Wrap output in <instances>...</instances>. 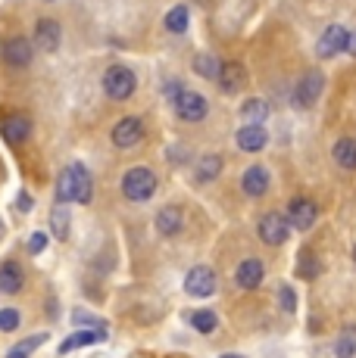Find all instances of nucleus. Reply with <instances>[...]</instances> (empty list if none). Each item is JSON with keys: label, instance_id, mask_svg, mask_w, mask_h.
<instances>
[{"label": "nucleus", "instance_id": "nucleus-1", "mask_svg": "<svg viewBox=\"0 0 356 358\" xmlns=\"http://www.w3.org/2000/svg\"><path fill=\"white\" fill-rule=\"evenodd\" d=\"M94 196V178L81 162H72L69 169L60 171L57 178V203H91Z\"/></svg>", "mask_w": 356, "mask_h": 358}, {"label": "nucleus", "instance_id": "nucleus-2", "mask_svg": "<svg viewBox=\"0 0 356 358\" xmlns=\"http://www.w3.org/2000/svg\"><path fill=\"white\" fill-rule=\"evenodd\" d=\"M156 187H160L156 175L150 169H144V165H135V169H128L122 175V196L132 199V203H147L156 194Z\"/></svg>", "mask_w": 356, "mask_h": 358}, {"label": "nucleus", "instance_id": "nucleus-3", "mask_svg": "<svg viewBox=\"0 0 356 358\" xmlns=\"http://www.w3.org/2000/svg\"><path fill=\"white\" fill-rule=\"evenodd\" d=\"M104 91L109 100H128L135 91H138V78H135V72L128 66H109L104 72Z\"/></svg>", "mask_w": 356, "mask_h": 358}, {"label": "nucleus", "instance_id": "nucleus-4", "mask_svg": "<svg viewBox=\"0 0 356 358\" xmlns=\"http://www.w3.org/2000/svg\"><path fill=\"white\" fill-rule=\"evenodd\" d=\"M219 290V278L210 265H194L184 274V293L194 296V299H207Z\"/></svg>", "mask_w": 356, "mask_h": 358}, {"label": "nucleus", "instance_id": "nucleus-5", "mask_svg": "<svg viewBox=\"0 0 356 358\" xmlns=\"http://www.w3.org/2000/svg\"><path fill=\"white\" fill-rule=\"evenodd\" d=\"M172 106H175V115L182 122H203L210 115V103L203 100L197 91H188V87H182V91H178V97L172 100Z\"/></svg>", "mask_w": 356, "mask_h": 358}, {"label": "nucleus", "instance_id": "nucleus-6", "mask_svg": "<svg viewBox=\"0 0 356 358\" xmlns=\"http://www.w3.org/2000/svg\"><path fill=\"white\" fill-rule=\"evenodd\" d=\"M322 91H325V75L319 72V69H313V72H306L303 78L297 81V87H294V106L297 109H310L316 106Z\"/></svg>", "mask_w": 356, "mask_h": 358}, {"label": "nucleus", "instance_id": "nucleus-7", "mask_svg": "<svg viewBox=\"0 0 356 358\" xmlns=\"http://www.w3.org/2000/svg\"><path fill=\"white\" fill-rule=\"evenodd\" d=\"M256 234L266 246H282L287 240V234H291V224H287V218L282 212H266L256 224Z\"/></svg>", "mask_w": 356, "mask_h": 358}, {"label": "nucleus", "instance_id": "nucleus-8", "mask_svg": "<svg viewBox=\"0 0 356 358\" xmlns=\"http://www.w3.org/2000/svg\"><path fill=\"white\" fill-rule=\"evenodd\" d=\"M287 224L291 228H297V231H310L313 224H316V218H319V206L313 203L310 196H294L291 203H287Z\"/></svg>", "mask_w": 356, "mask_h": 358}, {"label": "nucleus", "instance_id": "nucleus-9", "mask_svg": "<svg viewBox=\"0 0 356 358\" xmlns=\"http://www.w3.org/2000/svg\"><path fill=\"white\" fill-rule=\"evenodd\" d=\"M113 143L119 150H132V147H138V143L144 141V119L141 115H125V119H119L113 125Z\"/></svg>", "mask_w": 356, "mask_h": 358}, {"label": "nucleus", "instance_id": "nucleus-10", "mask_svg": "<svg viewBox=\"0 0 356 358\" xmlns=\"http://www.w3.org/2000/svg\"><path fill=\"white\" fill-rule=\"evenodd\" d=\"M347 44H350V31L344 25H328L316 44V53H319V59H334L347 50Z\"/></svg>", "mask_w": 356, "mask_h": 358}, {"label": "nucleus", "instance_id": "nucleus-11", "mask_svg": "<svg viewBox=\"0 0 356 358\" xmlns=\"http://www.w3.org/2000/svg\"><path fill=\"white\" fill-rule=\"evenodd\" d=\"M32 57H35V44L29 38H6L4 41V63L13 69H25L32 66Z\"/></svg>", "mask_w": 356, "mask_h": 358}, {"label": "nucleus", "instance_id": "nucleus-12", "mask_svg": "<svg viewBox=\"0 0 356 358\" xmlns=\"http://www.w3.org/2000/svg\"><path fill=\"white\" fill-rule=\"evenodd\" d=\"M0 134H4V141L10 143H22L32 137V119L22 113H10L0 119Z\"/></svg>", "mask_w": 356, "mask_h": 358}, {"label": "nucleus", "instance_id": "nucleus-13", "mask_svg": "<svg viewBox=\"0 0 356 358\" xmlns=\"http://www.w3.org/2000/svg\"><path fill=\"white\" fill-rule=\"evenodd\" d=\"M269 187H272V175H269V169H266V165H250V169L244 171L241 190L247 196H266V194H269Z\"/></svg>", "mask_w": 356, "mask_h": 358}, {"label": "nucleus", "instance_id": "nucleus-14", "mask_svg": "<svg viewBox=\"0 0 356 358\" xmlns=\"http://www.w3.org/2000/svg\"><path fill=\"white\" fill-rule=\"evenodd\" d=\"M216 85L222 87V94H241L244 85H247V69L241 63H222V72H219Z\"/></svg>", "mask_w": 356, "mask_h": 358}, {"label": "nucleus", "instance_id": "nucleus-15", "mask_svg": "<svg viewBox=\"0 0 356 358\" xmlns=\"http://www.w3.org/2000/svg\"><path fill=\"white\" fill-rule=\"evenodd\" d=\"M263 278H266V265L259 259H244L235 271V280L241 290H256L263 284Z\"/></svg>", "mask_w": 356, "mask_h": 358}, {"label": "nucleus", "instance_id": "nucleus-16", "mask_svg": "<svg viewBox=\"0 0 356 358\" xmlns=\"http://www.w3.org/2000/svg\"><path fill=\"white\" fill-rule=\"evenodd\" d=\"M60 41H63V29H60L57 19H38V25H35V44L41 47V50L53 53L60 47Z\"/></svg>", "mask_w": 356, "mask_h": 358}, {"label": "nucleus", "instance_id": "nucleus-17", "mask_svg": "<svg viewBox=\"0 0 356 358\" xmlns=\"http://www.w3.org/2000/svg\"><path fill=\"white\" fill-rule=\"evenodd\" d=\"M235 141H238V147H241L244 153H259V150L269 143V134H266L263 125H244L235 134Z\"/></svg>", "mask_w": 356, "mask_h": 358}, {"label": "nucleus", "instance_id": "nucleus-18", "mask_svg": "<svg viewBox=\"0 0 356 358\" xmlns=\"http://www.w3.org/2000/svg\"><path fill=\"white\" fill-rule=\"evenodd\" d=\"M22 287H25L22 268H19L16 262H4V265H0V293L16 296V293H22Z\"/></svg>", "mask_w": 356, "mask_h": 358}, {"label": "nucleus", "instance_id": "nucleus-19", "mask_svg": "<svg viewBox=\"0 0 356 358\" xmlns=\"http://www.w3.org/2000/svg\"><path fill=\"white\" fill-rule=\"evenodd\" d=\"M104 340H107V330H75L69 340L60 343V355H69L75 349L94 346V343H104Z\"/></svg>", "mask_w": 356, "mask_h": 358}, {"label": "nucleus", "instance_id": "nucleus-20", "mask_svg": "<svg viewBox=\"0 0 356 358\" xmlns=\"http://www.w3.org/2000/svg\"><path fill=\"white\" fill-rule=\"evenodd\" d=\"M182 228H184V215L178 206H163V209L156 212V231H160L163 237H175Z\"/></svg>", "mask_w": 356, "mask_h": 358}, {"label": "nucleus", "instance_id": "nucleus-21", "mask_svg": "<svg viewBox=\"0 0 356 358\" xmlns=\"http://www.w3.org/2000/svg\"><path fill=\"white\" fill-rule=\"evenodd\" d=\"M331 156L344 171H356V137H338L331 147Z\"/></svg>", "mask_w": 356, "mask_h": 358}, {"label": "nucleus", "instance_id": "nucleus-22", "mask_svg": "<svg viewBox=\"0 0 356 358\" xmlns=\"http://www.w3.org/2000/svg\"><path fill=\"white\" fill-rule=\"evenodd\" d=\"M269 113H272V106H269V100H263V97H250L241 103V119L247 122V125H263V122L269 119Z\"/></svg>", "mask_w": 356, "mask_h": 358}, {"label": "nucleus", "instance_id": "nucleus-23", "mask_svg": "<svg viewBox=\"0 0 356 358\" xmlns=\"http://www.w3.org/2000/svg\"><path fill=\"white\" fill-rule=\"evenodd\" d=\"M191 66H194V72L200 75V78H210V81H216L219 72H222V59H219L216 53H197Z\"/></svg>", "mask_w": 356, "mask_h": 358}, {"label": "nucleus", "instance_id": "nucleus-24", "mask_svg": "<svg viewBox=\"0 0 356 358\" xmlns=\"http://www.w3.org/2000/svg\"><path fill=\"white\" fill-rule=\"evenodd\" d=\"M219 171H222V156H203V159L200 162H197V181H200V184H207V181H216V178H219Z\"/></svg>", "mask_w": 356, "mask_h": 358}, {"label": "nucleus", "instance_id": "nucleus-25", "mask_svg": "<svg viewBox=\"0 0 356 358\" xmlns=\"http://www.w3.org/2000/svg\"><path fill=\"white\" fill-rule=\"evenodd\" d=\"M191 327H194L197 334H213L219 327V315L210 312V308H197V312H191Z\"/></svg>", "mask_w": 356, "mask_h": 358}, {"label": "nucleus", "instance_id": "nucleus-26", "mask_svg": "<svg viewBox=\"0 0 356 358\" xmlns=\"http://www.w3.org/2000/svg\"><path fill=\"white\" fill-rule=\"evenodd\" d=\"M69 212H66V206H57V209L50 212V234L57 240H66L69 237Z\"/></svg>", "mask_w": 356, "mask_h": 358}, {"label": "nucleus", "instance_id": "nucleus-27", "mask_svg": "<svg viewBox=\"0 0 356 358\" xmlns=\"http://www.w3.org/2000/svg\"><path fill=\"white\" fill-rule=\"evenodd\" d=\"M166 29L172 34L188 31V6H172V10L166 13Z\"/></svg>", "mask_w": 356, "mask_h": 358}, {"label": "nucleus", "instance_id": "nucleus-28", "mask_svg": "<svg viewBox=\"0 0 356 358\" xmlns=\"http://www.w3.org/2000/svg\"><path fill=\"white\" fill-rule=\"evenodd\" d=\"M47 340V334H35V336H29V340H22V343H16V346L6 352V358H29L35 349L41 346V343Z\"/></svg>", "mask_w": 356, "mask_h": 358}, {"label": "nucleus", "instance_id": "nucleus-29", "mask_svg": "<svg viewBox=\"0 0 356 358\" xmlns=\"http://www.w3.org/2000/svg\"><path fill=\"white\" fill-rule=\"evenodd\" d=\"M334 355H338V358H353L356 355V334H353V330L341 334V340L334 343Z\"/></svg>", "mask_w": 356, "mask_h": 358}, {"label": "nucleus", "instance_id": "nucleus-30", "mask_svg": "<svg viewBox=\"0 0 356 358\" xmlns=\"http://www.w3.org/2000/svg\"><path fill=\"white\" fill-rule=\"evenodd\" d=\"M300 278L303 280L319 278V259L313 256V252H303V256H300Z\"/></svg>", "mask_w": 356, "mask_h": 358}, {"label": "nucleus", "instance_id": "nucleus-31", "mask_svg": "<svg viewBox=\"0 0 356 358\" xmlns=\"http://www.w3.org/2000/svg\"><path fill=\"white\" fill-rule=\"evenodd\" d=\"M19 321H22V315L16 308H0V334H13L19 327Z\"/></svg>", "mask_w": 356, "mask_h": 358}, {"label": "nucleus", "instance_id": "nucleus-32", "mask_svg": "<svg viewBox=\"0 0 356 358\" xmlns=\"http://www.w3.org/2000/svg\"><path fill=\"white\" fill-rule=\"evenodd\" d=\"M278 306H282L287 315L297 312V296H294L291 287H278Z\"/></svg>", "mask_w": 356, "mask_h": 358}, {"label": "nucleus", "instance_id": "nucleus-33", "mask_svg": "<svg viewBox=\"0 0 356 358\" xmlns=\"http://www.w3.org/2000/svg\"><path fill=\"white\" fill-rule=\"evenodd\" d=\"M72 321H75V324H85L88 330H107L104 321H97L94 315H88V312H75V315H72Z\"/></svg>", "mask_w": 356, "mask_h": 358}, {"label": "nucleus", "instance_id": "nucleus-34", "mask_svg": "<svg viewBox=\"0 0 356 358\" xmlns=\"http://www.w3.org/2000/svg\"><path fill=\"white\" fill-rule=\"evenodd\" d=\"M44 246H47V234L44 231H35L29 237V252H32V256H41V252H44Z\"/></svg>", "mask_w": 356, "mask_h": 358}, {"label": "nucleus", "instance_id": "nucleus-35", "mask_svg": "<svg viewBox=\"0 0 356 358\" xmlns=\"http://www.w3.org/2000/svg\"><path fill=\"white\" fill-rule=\"evenodd\" d=\"M16 206H19V209H22V212H29V209H32V206H35V203H32V196H29V194H19Z\"/></svg>", "mask_w": 356, "mask_h": 358}, {"label": "nucleus", "instance_id": "nucleus-36", "mask_svg": "<svg viewBox=\"0 0 356 358\" xmlns=\"http://www.w3.org/2000/svg\"><path fill=\"white\" fill-rule=\"evenodd\" d=\"M347 50H350L353 57H356V34H350V44H347Z\"/></svg>", "mask_w": 356, "mask_h": 358}, {"label": "nucleus", "instance_id": "nucleus-37", "mask_svg": "<svg viewBox=\"0 0 356 358\" xmlns=\"http://www.w3.org/2000/svg\"><path fill=\"white\" fill-rule=\"evenodd\" d=\"M222 358H247V355H235V352H228V355H222Z\"/></svg>", "mask_w": 356, "mask_h": 358}, {"label": "nucleus", "instance_id": "nucleus-38", "mask_svg": "<svg viewBox=\"0 0 356 358\" xmlns=\"http://www.w3.org/2000/svg\"><path fill=\"white\" fill-rule=\"evenodd\" d=\"M0 237H4V222H0Z\"/></svg>", "mask_w": 356, "mask_h": 358}, {"label": "nucleus", "instance_id": "nucleus-39", "mask_svg": "<svg viewBox=\"0 0 356 358\" xmlns=\"http://www.w3.org/2000/svg\"><path fill=\"white\" fill-rule=\"evenodd\" d=\"M353 265H356V246H353Z\"/></svg>", "mask_w": 356, "mask_h": 358}]
</instances>
